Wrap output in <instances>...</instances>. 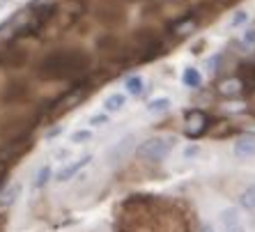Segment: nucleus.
Masks as SVG:
<instances>
[{
	"instance_id": "f257e3e1",
	"label": "nucleus",
	"mask_w": 255,
	"mask_h": 232,
	"mask_svg": "<svg viewBox=\"0 0 255 232\" xmlns=\"http://www.w3.org/2000/svg\"><path fill=\"white\" fill-rule=\"evenodd\" d=\"M90 65V58L81 51H53L39 62V76L44 78H74Z\"/></svg>"
},
{
	"instance_id": "f03ea898",
	"label": "nucleus",
	"mask_w": 255,
	"mask_h": 232,
	"mask_svg": "<svg viewBox=\"0 0 255 232\" xmlns=\"http://www.w3.org/2000/svg\"><path fill=\"white\" fill-rule=\"evenodd\" d=\"M172 147H175V138H149V140H145V143L136 149V154H138V159H142V161L156 163V161L166 159L172 152Z\"/></svg>"
},
{
	"instance_id": "7ed1b4c3",
	"label": "nucleus",
	"mask_w": 255,
	"mask_h": 232,
	"mask_svg": "<svg viewBox=\"0 0 255 232\" xmlns=\"http://www.w3.org/2000/svg\"><path fill=\"white\" fill-rule=\"evenodd\" d=\"M30 147H32V140L25 136L7 140V145L0 149V163H14V161H18L23 154H28Z\"/></svg>"
},
{
	"instance_id": "20e7f679",
	"label": "nucleus",
	"mask_w": 255,
	"mask_h": 232,
	"mask_svg": "<svg viewBox=\"0 0 255 232\" xmlns=\"http://www.w3.org/2000/svg\"><path fill=\"white\" fill-rule=\"evenodd\" d=\"M209 126V117L202 111H189L184 117V133L189 138H200Z\"/></svg>"
},
{
	"instance_id": "39448f33",
	"label": "nucleus",
	"mask_w": 255,
	"mask_h": 232,
	"mask_svg": "<svg viewBox=\"0 0 255 232\" xmlns=\"http://www.w3.org/2000/svg\"><path fill=\"white\" fill-rule=\"evenodd\" d=\"M85 97V90L83 88H74V90H69L62 99L58 102V106H55V115L58 113H67L69 108H74L76 104H81V99Z\"/></svg>"
},
{
	"instance_id": "423d86ee",
	"label": "nucleus",
	"mask_w": 255,
	"mask_h": 232,
	"mask_svg": "<svg viewBox=\"0 0 255 232\" xmlns=\"http://www.w3.org/2000/svg\"><path fill=\"white\" fill-rule=\"evenodd\" d=\"M90 161H92V156H90V154L81 156V159H78V161H74V163H69V166H67V168H62V170H60V173H58V177H55V179H58V182H69V179L74 177V175H76V173H81V170H83V168L88 166Z\"/></svg>"
},
{
	"instance_id": "0eeeda50",
	"label": "nucleus",
	"mask_w": 255,
	"mask_h": 232,
	"mask_svg": "<svg viewBox=\"0 0 255 232\" xmlns=\"http://www.w3.org/2000/svg\"><path fill=\"white\" fill-rule=\"evenodd\" d=\"M235 154L246 159V156H255V138L253 136H244L235 143Z\"/></svg>"
},
{
	"instance_id": "6e6552de",
	"label": "nucleus",
	"mask_w": 255,
	"mask_h": 232,
	"mask_svg": "<svg viewBox=\"0 0 255 232\" xmlns=\"http://www.w3.org/2000/svg\"><path fill=\"white\" fill-rule=\"evenodd\" d=\"M242 90H244V83L239 81V78H228V81L219 83V92L223 97H237Z\"/></svg>"
},
{
	"instance_id": "1a4fd4ad",
	"label": "nucleus",
	"mask_w": 255,
	"mask_h": 232,
	"mask_svg": "<svg viewBox=\"0 0 255 232\" xmlns=\"http://www.w3.org/2000/svg\"><path fill=\"white\" fill-rule=\"evenodd\" d=\"M198 28V21L193 16H186V18H182L179 23H175L172 25V32L175 35H189L191 30H196Z\"/></svg>"
},
{
	"instance_id": "9d476101",
	"label": "nucleus",
	"mask_w": 255,
	"mask_h": 232,
	"mask_svg": "<svg viewBox=\"0 0 255 232\" xmlns=\"http://www.w3.org/2000/svg\"><path fill=\"white\" fill-rule=\"evenodd\" d=\"M18 193H21V184H9L2 193H0V205H12L14 200L18 198Z\"/></svg>"
},
{
	"instance_id": "9b49d317",
	"label": "nucleus",
	"mask_w": 255,
	"mask_h": 232,
	"mask_svg": "<svg viewBox=\"0 0 255 232\" xmlns=\"http://www.w3.org/2000/svg\"><path fill=\"white\" fill-rule=\"evenodd\" d=\"M184 85H189V88H200L202 85V76L198 69H193V67H186L184 69Z\"/></svg>"
},
{
	"instance_id": "f8f14e48",
	"label": "nucleus",
	"mask_w": 255,
	"mask_h": 232,
	"mask_svg": "<svg viewBox=\"0 0 255 232\" xmlns=\"http://www.w3.org/2000/svg\"><path fill=\"white\" fill-rule=\"evenodd\" d=\"M125 104H127L125 95H111L106 99V104H104V106H106L108 113H115V111H122V106H125Z\"/></svg>"
},
{
	"instance_id": "ddd939ff",
	"label": "nucleus",
	"mask_w": 255,
	"mask_h": 232,
	"mask_svg": "<svg viewBox=\"0 0 255 232\" xmlns=\"http://www.w3.org/2000/svg\"><path fill=\"white\" fill-rule=\"evenodd\" d=\"M125 88H127V92H129V95H140L145 85H142V78L140 76H129V78H127V83H125Z\"/></svg>"
},
{
	"instance_id": "4468645a",
	"label": "nucleus",
	"mask_w": 255,
	"mask_h": 232,
	"mask_svg": "<svg viewBox=\"0 0 255 232\" xmlns=\"http://www.w3.org/2000/svg\"><path fill=\"white\" fill-rule=\"evenodd\" d=\"M48 179H51V168H48V166L39 168V173H37V179H35V189H42V186H46Z\"/></svg>"
},
{
	"instance_id": "2eb2a0df",
	"label": "nucleus",
	"mask_w": 255,
	"mask_h": 232,
	"mask_svg": "<svg viewBox=\"0 0 255 232\" xmlns=\"http://www.w3.org/2000/svg\"><path fill=\"white\" fill-rule=\"evenodd\" d=\"M242 205L246 209H255V186H251L242 193Z\"/></svg>"
},
{
	"instance_id": "dca6fc26",
	"label": "nucleus",
	"mask_w": 255,
	"mask_h": 232,
	"mask_svg": "<svg viewBox=\"0 0 255 232\" xmlns=\"http://www.w3.org/2000/svg\"><path fill=\"white\" fill-rule=\"evenodd\" d=\"M168 104H170V102L163 97V99H154V102H149L147 108L152 111V113H161V111H168Z\"/></svg>"
},
{
	"instance_id": "f3484780",
	"label": "nucleus",
	"mask_w": 255,
	"mask_h": 232,
	"mask_svg": "<svg viewBox=\"0 0 255 232\" xmlns=\"http://www.w3.org/2000/svg\"><path fill=\"white\" fill-rule=\"evenodd\" d=\"M71 140L74 143H88V140H92V131H74Z\"/></svg>"
},
{
	"instance_id": "a211bd4d",
	"label": "nucleus",
	"mask_w": 255,
	"mask_h": 232,
	"mask_svg": "<svg viewBox=\"0 0 255 232\" xmlns=\"http://www.w3.org/2000/svg\"><path fill=\"white\" fill-rule=\"evenodd\" d=\"M223 223L226 226H235L237 223V209H228L226 214H223Z\"/></svg>"
},
{
	"instance_id": "6ab92c4d",
	"label": "nucleus",
	"mask_w": 255,
	"mask_h": 232,
	"mask_svg": "<svg viewBox=\"0 0 255 232\" xmlns=\"http://www.w3.org/2000/svg\"><path fill=\"white\" fill-rule=\"evenodd\" d=\"M106 122H108L106 115H92V117H90V124L92 126H101V124H106Z\"/></svg>"
},
{
	"instance_id": "aec40b11",
	"label": "nucleus",
	"mask_w": 255,
	"mask_h": 232,
	"mask_svg": "<svg viewBox=\"0 0 255 232\" xmlns=\"http://www.w3.org/2000/svg\"><path fill=\"white\" fill-rule=\"evenodd\" d=\"M9 226V214L7 212H0V232H5Z\"/></svg>"
},
{
	"instance_id": "412c9836",
	"label": "nucleus",
	"mask_w": 255,
	"mask_h": 232,
	"mask_svg": "<svg viewBox=\"0 0 255 232\" xmlns=\"http://www.w3.org/2000/svg\"><path fill=\"white\" fill-rule=\"evenodd\" d=\"M244 42L251 44V46H255V28L246 30V35H244Z\"/></svg>"
},
{
	"instance_id": "4be33fe9",
	"label": "nucleus",
	"mask_w": 255,
	"mask_h": 232,
	"mask_svg": "<svg viewBox=\"0 0 255 232\" xmlns=\"http://www.w3.org/2000/svg\"><path fill=\"white\" fill-rule=\"evenodd\" d=\"M244 21H246V12H239V14L232 16V25H242Z\"/></svg>"
},
{
	"instance_id": "5701e85b",
	"label": "nucleus",
	"mask_w": 255,
	"mask_h": 232,
	"mask_svg": "<svg viewBox=\"0 0 255 232\" xmlns=\"http://www.w3.org/2000/svg\"><path fill=\"white\" fill-rule=\"evenodd\" d=\"M226 232H244V228L239 226V223H235V226H228V230Z\"/></svg>"
},
{
	"instance_id": "b1692460",
	"label": "nucleus",
	"mask_w": 255,
	"mask_h": 232,
	"mask_svg": "<svg viewBox=\"0 0 255 232\" xmlns=\"http://www.w3.org/2000/svg\"><path fill=\"white\" fill-rule=\"evenodd\" d=\"M60 131H62V129H60V126H58V129H51V131H48V138H53V136H58Z\"/></svg>"
},
{
	"instance_id": "393cba45",
	"label": "nucleus",
	"mask_w": 255,
	"mask_h": 232,
	"mask_svg": "<svg viewBox=\"0 0 255 232\" xmlns=\"http://www.w3.org/2000/svg\"><path fill=\"white\" fill-rule=\"evenodd\" d=\"M200 232H214V230H212V226H202Z\"/></svg>"
},
{
	"instance_id": "a878e982",
	"label": "nucleus",
	"mask_w": 255,
	"mask_h": 232,
	"mask_svg": "<svg viewBox=\"0 0 255 232\" xmlns=\"http://www.w3.org/2000/svg\"><path fill=\"white\" fill-rule=\"evenodd\" d=\"M2 175H5V173H2V170H0V182H2Z\"/></svg>"
}]
</instances>
